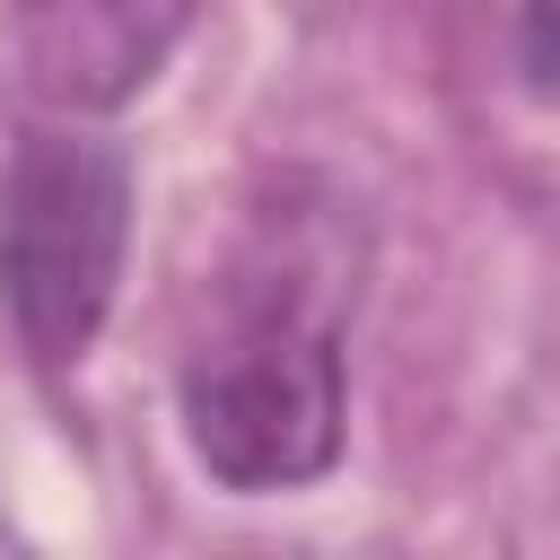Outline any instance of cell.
I'll use <instances>...</instances> for the list:
<instances>
[{
	"label": "cell",
	"instance_id": "cell-2",
	"mask_svg": "<svg viewBox=\"0 0 560 560\" xmlns=\"http://www.w3.org/2000/svg\"><path fill=\"white\" fill-rule=\"evenodd\" d=\"M131 254V158L70 122L18 131L0 166V306L18 350L61 376L96 350Z\"/></svg>",
	"mask_w": 560,
	"mask_h": 560
},
{
	"label": "cell",
	"instance_id": "cell-1",
	"mask_svg": "<svg viewBox=\"0 0 560 560\" xmlns=\"http://www.w3.org/2000/svg\"><path fill=\"white\" fill-rule=\"evenodd\" d=\"M350 298H359V254H350L341 192L315 175H280L271 210H254V236L228 271L219 332L175 376L184 446L219 490H245V499L306 490L341 464Z\"/></svg>",
	"mask_w": 560,
	"mask_h": 560
},
{
	"label": "cell",
	"instance_id": "cell-3",
	"mask_svg": "<svg viewBox=\"0 0 560 560\" xmlns=\"http://www.w3.org/2000/svg\"><path fill=\"white\" fill-rule=\"evenodd\" d=\"M192 0H18V70L52 114L131 105L175 52Z\"/></svg>",
	"mask_w": 560,
	"mask_h": 560
},
{
	"label": "cell",
	"instance_id": "cell-4",
	"mask_svg": "<svg viewBox=\"0 0 560 560\" xmlns=\"http://www.w3.org/2000/svg\"><path fill=\"white\" fill-rule=\"evenodd\" d=\"M525 79L534 96H560V0H525Z\"/></svg>",
	"mask_w": 560,
	"mask_h": 560
}]
</instances>
